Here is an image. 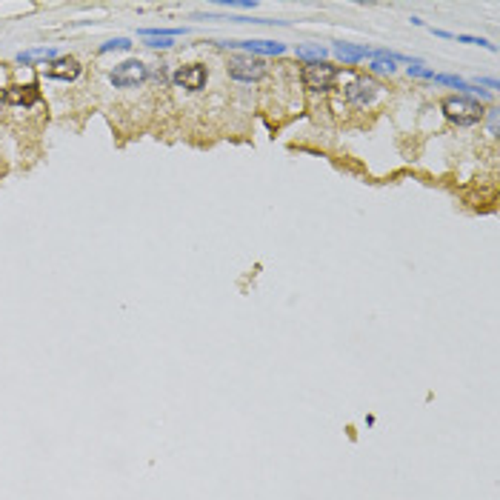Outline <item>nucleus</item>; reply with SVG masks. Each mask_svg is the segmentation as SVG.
I'll list each match as a JSON object with an SVG mask.
<instances>
[{
    "mask_svg": "<svg viewBox=\"0 0 500 500\" xmlns=\"http://www.w3.org/2000/svg\"><path fill=\"white\" fill-rule=\"evenodd\" d=\"M441 109L452 123H457V126H475V123L483 120V106L475 98H466V95L446 98L441 103Z\"/></svg>",
    "mask_w": 500,
    "mask_h": 500,
    "instance_id": "nucleus-1",
    "label": "nucleus"
},
{
    "mask_svg": "<svg viewBox=\"0 0 500 500\" xmlns=\"http://www.w3.org/2000/svg\"><path fill=\"white\" fill-rule=\"evenodd\" d=\"M300 78H303V86L311 89V91H329V89H334L340 69L326 64V60H321V64H306Z\"/></svg>",
    "mask_w": 500,
    "mask_h": 500,
    "instance_id": "nucleus-2",
    "label": "nucleus"
},
{
    "mask_svg": "<svg viewBox=\"0 0 500 500\" xmlns=\"http://www.w3.org/2000/svg\"><path fill=\"white\" fill-rule=\"evenodd\" d=\"M146 78H149V66L143 64V60H123V64H117V66L109 72V80H112V86H117V89H135V86H140Z\"/></svg>",
    "mask_w": 500,
    "mask_h": 500,
    "instance_id": "nucleus-3",
    "label": "nucleus"
},
{
    "mask_svg": "<svg viewBox=\"0 0 500 500\" xmlns=\"http://www.w3.org/2000/svg\"><path fill=\"white\" fill-rule=\"evenodd\" d=\"M229 75L240 83H255L266 75V64L252 54H235V57H229Z\"/></svg>",
    "mask_w": 500,
    "mask_h": 500,
    "instance_id": "nucleus-4",
    "label": "nucleus"
},
{
    "mask_svg": "<svg viewBox=\"0 0 500 500\" xmlns=\"http://www.w3.org/2000/svg\"><path fill=\"white\" fill-rule=\"evenodd\" d=\"M378 91H381V83L374 78H355L352 83L343 86V98L355 106H369L374 98H378Z\"/></svg>",
    "mask_w": 500,
    "mask_h": 500,
    "instance_id": "nucleus-5",
    "label": "nucleus"
},
{
    "mask_svg": "<svg viewBox=\"0 0 500 500\" xmlns=\"http://www.w3.org/2000/svg\"><path fill=\"white\" fill-rule=\"evenodd\" d=\"M172 80H175V86H180V89L200 91V89L206 86V80H209V72H206L203 64H186V66H180V69L172 75Z\"/></svg>",
    "mask_w": 500,
    "mask_h": 500,
    "instance_id": "nucleus-6",
    "label": "nucleus"
},
{
    "mask_svg": "<svg viewBox=\"0 0 500 500\" xmlns=\"http://www.w3.org/2000/svg\"><path fill=\"white\" fill-rule=\"evenodd\" d=\"M217 46L223 49H246L249 54H284L286 43H277V41H214Z\"/></svg>",
    "mask_w": 500,
    "mask_h": 500,
    "instance_id": "nucleus-7",
    "label": "nucleus"
},
{
    "mask_svg": "<svg viewBox=\"0 0 500 500\" xmlns=\"http://www.w3.org/2000/svg\"><path fill=\"white\" fill-rule=\"evenodd\" d=\"M38 101H41V91H38L35 83L6 86V89H3V103H9V106H23V109H29V106H35Z\"/></svg>",
    "mask_w": 500,
    "mask_h": 500,
    "instance_id": "nucleus-8",
    "label": "nucleus"
},
{
    "mask_svg": "<svg viewBox=\"0 0 500 500\" xmlns=\"http://www.w3.org/2000/svg\"><path fill=\"white\" fill-rule=\"evenodd\" d=\"M78 75H80V64H78L75 57H57V60H52L49 69H46V78L60 80V83H69Z\"/></svg>",
    "mask_w": 500,
    "mask_h": 500,
    "instance_id": "nucleus-9",
    "label": "nucleus"
},
{
    "mask_svg": "<svg viewBox=\"0 0 500 500\" xmlns=\"http://www.w3.org/2000/svg\"><path fill=\"white\" fill-rule=\"evenodd\" d=\"M332 52H334V57H337V60H343V64H360V60L372 57V49H369V46L343 43V41H337V43L332 46Z\"/></svg>",
    "mask_w": 500,
    "mask_h": 500,
    "instance_id": "nucleus-10",
    "label": "nucleus"
},
{
    "mask_svg": "<svg viewBox=\"0 0 500 500\" xmlns=\"http://www.w3.org/2000/svg\"><path fill=\"white\" fill-rule=\"evenodd\" d=\"M15 60H17L20 66H32V64H52V60H57V49H52V46H43V49H29V52H20Z\"/></svg>",
    "mask_w": 500,
    "mask_h": 500,
    "instance_id": "nucleus-11",
    "label": "nucleus"
},
{
    "mask_svg": "<svg viewBox=\"0 0 500 500\" xmlns=\"http://www.w3.org/2000/svg\"><path fill=\"white\" fill-rule=\"evenodd\" d=\"M372 72H378V75H392L397 69V60L392 57L389 49H374L372 52V64H369Z\"/></svg>",
    "mask_w": 500,
    "mask_h": 500,
    "instance_id": "nucleus-12",
    "label": "nucleus"
},
{
    "mask_svg": "<svg viewBox=\"0 0 500 500\" xmlns=\"http://www.w3.org/2000/svg\"><path fill=\"white\" fill-rule=\"evenodd\" d=\"M329 49L321 46V43H306V46H297V57L306 60V64H321V60H326Z\"/></svg>",
    "mask_w": 500,
    "mask_h": 500,
    "instance_id": "nucleus-13",
    "label": "nucleus"
},
{
    "mask_svg": "<svg viewBox=\"0 0 500 500\" xmlns=\"http://www.w3.org/2000/svg\"><path fill=\"white\" fill-rule=\"evenodd\" d=\"M434 83H441V86H452V89H457V91H469V80H463V78H457V75H434L432 78Z\"/></svg>",
    "mask_w": 500,
    "mask_h": 500,
    "instance_id": "nucleus-14",
    "label": "nucleus"
},
{
    "mask_svg": "<svg viewBox=\"0 0 500 500\" xmlns=\"http://www.w3.org/2000/svg\"><path fill=\"white\" fill-rule=\"evenodd\" d=\"M132 49V41L129 38H115V41H106L103 46H101V54H106V52H129Z\"/></svg>",
    "mask_w": 500,
    "mask_h": 500,
    "instance_id": "nucleus-15",
    "label": "nucleus"
},
{
    "mask_svg": "<svg viewBox=\"0 0 500 500\" xmlns=\"http://www.w3.org/2000/svg\"><path fill=\"white\" fill-rule=\"evenodd\" d=\"M455 41H457V43H469V46H483V49H489V52H497V46H494V43H489L486 38H475V35H455Z\"/></svg>",
    "mask_w": 500,
    "mask_h": 500,
    "instance_id": "nucleus-16",
    "label": "nucleus"
},
{
    "mask_svg": "<svg viewBox=\"0 0 500 500\" xmlns=\"http://www.w3.org/2000/svg\"><path fill=\"white\" fill-rule=\"evenodd\" d=\"M221 6L223 9H249L252 12V9H258V0H223Z\"/></svg>",
    "mask_w": 500,
    "mask_h": 500,
    "instance_id": "nucleus-17",
    "label": "nucleus"
},
{
    "mask_svg": "<svg viewBox=\"0 0 500 500\" xmlns=\"http://www.w3.org/2000/svg\"><path fill=\"white\" fill-rule=\"evenodd\" d=\"M143 43L149 46V49H172L175 46V38H143Z\"/></svg>",
    "mask_w": 500,
    "mask_h": 500,
    "instance_id": "nucleus-18",
    "label": "nucleus"
},
{
    "mask_svg": "<svg viewBox=\"0 0 500 500\" xmlns=\"http://www.w3.org/2000/svg\"><path fill=\"white\" fill-rule=\"evenodd\" d=\"M409 75H412V78H423V80H432V78H434V72L426 69V66H420V64H409Z\"/></svg>",
    "mask_w": 500,
    "mask_h": 500,
    "instance_id": "nucleus-19",
    "label": "nucleus"
},
{
    "mask_svg": "<svg viewBox=\"0 0 500 500\" xmlns=\"http://www.w3.org/2000/svg\"><path fill=\"white\" fill-rule=\"evenodd\" d=\"M472 86H486V89H492V91H494V89H497V80H494V78H475V83H472Z\"/></svg>",
    "mask_w": 500,
    "mask_h": 500,
    "instance_id": "nucleus-20",
    "label": "nucleus"
},
{
    "mask_svg": "<svg viewBox=\"0 0 500 500\" xmlns=\"http://www.w3.org/2000/svg\"><path fill=\"white\" fill-rule=\"evenodd\" d=\"M489 132L497 135V109H489Z\"/></svg>",
    "mask_w": 500,
    "mask_h": 500,
    "instance_id": "nucleus-21",
    "label": "nucleus"
},
{
    "mask_svg": "<svg viewBox=\"0 0 500 500\" xmlns=\"http://www.w3.org/2000/svg\"><path fill=\"white\" fill-rule=\"evenodd\" d=\"M0 106H3V91H0Z\"/></svg>",
    "mask_w": 500,
    "mask_h": 500,
    "instance_id": "nucleus-22",
    "label": "nucleus"
}]
</instances>
